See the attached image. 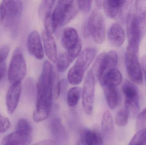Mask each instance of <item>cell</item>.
I'll use <instances>...</instances> for the list:
<instances>
[{
    "label": "cell",
    "instance_id": "obj_29",
    "mask_svg": "<svg viewBox=\"0 0 146 145\" xmlns=\"http://www.w3.org/2000/svg\"><path fill=\"white\" fill-rule=\"evenodd\" d=\"M52 14V11H50V12H48L44 15V23L45 30L49 33L53 34L55 30L54 28V24H53Z\"/></svg>",
    "mask_w": 146,
    "mask_h": 145
},
{
    "label": "cell",
    "instance_id": "obj_18",
    "mask_svg": "<svg viewBox=\"0 0 146 145\" xmlns=\"http://www.w3.org/2000/svg\"><path fill=\"white\" fill-rule=\"evenodd\" d=\"M118 62V56L116 52L111 50L106 53V59L104 71L99 79L100 83L102 82L106 74L111 70L116 69Z\"/></svg>",
    "mask_w": 146,
    "mask_h": 145
},
{
    "label": "cell",
    "instance_id": "obj_10",
    "mask_svg": "<svg viewBox=\"0 0 146 145\" xmlns=\"http://www.w3.org/2000/svg\"><path fill=\"white\" fill-rule=\"evenodd\" d=\"M126 20L127 36L128 40V45L139 49L142 36L135 19L132 8Z\"/></svg>",
    "mask_w": 146,
    "mask_h": 145
},
{
    "label": "cell",
    "instance_id": "obj_9",
    "mask_svg": "<svg viewBox=\"0 0 146 145\" xmlns=\"http://www.w3.org/2000/svg\"><path fill=\"white\" fill-rule=\"evenodd\" d=\"M96 80L91 70L85 78L82 92V105L87 115L92 112L95 94Z\"/></svg>",
    "mask_w": 146,
    "mask_h": 145
},
{
    "label": "cell",
    "instance_id": "obj_30",
    "mask_svg": "<svg viewBox=\"0 0 146 145\" xmlns=\"http://www.w3.org/2000/svg\"><path fill=\"white\" fill-rule=\"evenodd\" d=\"M146 128V108L144 109L137 116L136 123L137 131Z\"/></svg>",
    "mask_w": 146,
    "mask_h": 145
},
{
    "label": "cell",
    "instance_id": "obj_33",
    "mask_svg": "<svg viewBox=\"0 0 146 145\" xmlns=\"http://www.w3.org/2000/svg\"><path fill=\"white\" fill-rule=\"evenodd\" d=\"M92 1H78L77 5L79 9L84 13H88L91 9Z\"/></svg>",
    "mask_w": 146,
    "mask_h": 145
},
{
    "label": "cell",
    "instance_id": "obj_14",
    "mask_svg": "<svg viewBox=\"0 0 146 145\" xmlns=\"http://www.w3.org/2000/svg\"><path fill=\"white\" fill-rule=\"evenodd\" d=\"M97 50L94 48H88L84 49L78 56L73 67L84 74L93 61L97 54Z\"/></svg>",
    "mask_w": 146,
    "mask_h": 145
},
{
    "label": "cell",
    "instance_id": "obj_6",
    "mask_svg": "<svg viewBox=\"0 0 146 145\" xmlns=\"http://www.w3.org/2000/svg\"><path fill=\"white\" fill-rule=\"evenodd\" d=\"M23 8L21 1H2L0 9L3 16V25L10 26L15 24L22 14Z\"/></svg>",
    "mask_w": 146,
    "mask_h": 145
},
{
    "label": "cell",
    "instance_id": "obj_17",
    "mask_svg": "<svg viewBox=\"0 0 146 145\" xmlns=\"http://www.w3.org/2000/svg\"><path fill=\"white\" fill-rule=\"evenodd\" d=\"M51 132L56 141L62 142L67 137V133L61 120L59 117H55L52 120L50 125Z\"/></svg>",
    "mask_w": 146,
    "mask_h": 145
},
{
    "label": "cell",
    "instance_id": "obj_25",
    "mask_svg": "<svg viewBox=\"0 0 146 145\" xmlns=\"http://www.w3.org/2000/svg\"><path fill=\"white\" fill-rule=\"evenodd\" d=\"M51 89L53 98L57 99L60 96L61 92V81L57 73L53 70L52 74Z\"/></svg>",
    "mask_w": 146,
    "mask_h": 145
},
{
    "label": "cell",
    "instance_id": "obj_32",
    "mask_svg": "<svg viewBox=\"0 0 146 145\" xmlns=\"http://www.w3.org/2000/svg\"><path fill=\"white\" fill-rule=\"evenodd\" d=\"M10 127L9 119L6 117L0 115V133L6 132Z\"/></svg>",
    "mask_w": 146,
    "mask_h": 145
},
{
    "label": "cell",
    "instance_id": "obj_24",
    "mask_svg": "<svg viewBox=\"0 0 146 145\" xmlns=\"http://www.w3.org/2000/svg\"><path fill=\"white\" fill-rule=\"evenodd\" d=\"M57 69L60 72L66 71L69 67L73 60L69 57L67 53H63L59 56L57 60Z\"/></svg>",
    "mask_w": 146,
    "mask_h": 145
},
{
    "label": "cell",
    "instance_id": "obj_23",
    "mask_svg": "<svg viewBox=\"0 0 146 145\" xmlns=\"http://www.w3.org/2000/svg\"><path fill=\"white\" fill-rule=\"evenodd\" d=\"M81 93V89L78 87H73L69 90L67 99L68 106L74 107L78 104L80 98Z\"/></svg>",
    "mask_w": 146,
    "mask_h": 145
},
{
    "label": "cell",
    "instance_id": "obj_15",
    "mask_svg": "<svg viewBox=\"0 0 146 145\" xmlns=\"http://www.w3.org/2000/svg\"><path fill=\"white\" fill-rule=\"evenodd\" d=\"M42 35L45 54L50 60L55 63L58 58L57 47L54 37L45 30L43 31Z\"/></svg>",
    "mask_w": 146,
    "mask_h": 145
},
{
    "label": "cell",
    "instance_id": "obj_26",
    "mask_svg": "<svg viewBox=\"0 0 146 145\" xmlns=\"http://www.w3.org/2000/svg\"><path fill=\"white\" fill-rule=\"evenodd\" d=\"M83 76L84 74L78 72L72 66L68 74V80L72 85H78L82 81Z\"/></svg>",
    "mask_w": 146,
    "mask_h": 145
},
{
    "label": "cell",
    "instance_id": "obj_2",
    "mask_svg": "<svg viewBox=\"0 0 146 145\" xmlns=\"http://www.w3.org/2000/svg\"><path fill=\"white\" fill-rule=\"evenodd\" d=\"M31 126L27 120H19L16 125L15 131L3 138L2 144L10 145H30L32 140Z\"/></svg>",
    "mask_w": 146,
    "mask_h": 145
},
{
    "label": "cell",
    "instance_id": "obj_38",
    "mask_svg": "<svg viewBox=\"0 0 146 145\" xmlns=\"http://www.w3.org/2000/svg\"><path fill=\"white\" fill-rule=\"evenodd\" d=\"M2 145H10L8 144H2Z\"/></svg>",
    "mask_w": 146,
    "mask_h": 145
},
{
    "label": "cell",
    "instance_id": "obj_31",
    "mask_svg": "<svg viewBox=\"0 0 146 145\" xmlns=\"http://www.w3.org/2000/svg\"><path fill=\"white\" fill-rule=\"evenodd\" d=\"M55 1H42L39 8V14L41 16H44L48 12L52 11V9Z\"/></svg>",
    "mask_w": 146,
    "mask_h": 145
},
{
    "label": "cell",
    "instance_id": "obj_19",
    "mask_svg": "<svg viewBox=\"0 0 146 145\" xmlns=\"http://www.w3.org/2000/svg\"><path fill=\"white\" fill-rule=\"evenodd\" d=\"M104 93L109 107L111 109L115 108L118 103V94L117 87L111 85H104Z\"/></svg>",
    "mask_w": 146,
    "mask_h": 145
},
{
    "label": "cell",
    "instance_id": "obj_16",
    "mask_svg": "<svg viewBox=\"0 0 146 145\" xmlns=\"http://www.w3.org/2000/svg\"><path fill=\"white\" fill-rule=\"evenodd\" d=\"M108 37L110 41L114 46L120 47L122 46L125 41V31L121 25L114 23L108 30Z\"/></svg>",
    "mask_w": 146,
    "mask_h": 145
},
{
    "label": "cell",
    "instance_id": "obj_8",
    "mask_svg": "<svg viewBox=\"0 0 146 145\" xmlns=\"http://www.w3.org/2000/svg\"><path fill=\"white\" fill-rule=\"evenodd\" d=\"M122 91L125 97V108L129 114L136 115L140 110L139 96L135 85L127 80L122 86Z\"/></svg>",
    "mask_w": 146,
    "mask_h": 145
},
{
    "label": "cell",
    "instance_id": "obj_35",
    "mask_svg": "<svg viewBox=\"0 0 146 145\" xmlns=\"http://www.w3.org/2000/svg\"><path fill=\"white\" fill-rule=\"evenodd\" d=\"M33 145H57L56 141L50 140H44L35 144Z\"/></svg>",
    "mask_w": 146,
    "mask_h": 145
},
{
    "label": "cell",
    "instance_id": "obj_4",
    "mask_svg": "<svg viewBox=\"0 0 146 145\" xmlns=\"http://www.w3.org/2000/svg\"><path fill=\"white\" fill-rule=\"evenodd\" d=\"M139 49L128 45L125 53V64L130 80L135 83L143 82L142 70L139 61Z\"/></svg>",
    "mask_w": 146,
    "mask_h": 145
},
{
    "label": "cell",
    "instance_id": "obj_7",
    "mask_svg": "<svg viewBox=\"0 0 146 145\" xmlns=\"http://www.w3.org/2000/svg\"><path fill=\"white\" fill-rule=\"evenodd\" d=\"M88 29L94 41L96 43H102L106 37L104 20L101 13L97 10L92 12L88 22Z\"/></svg>",
    "mask_w": 146,
    "mask_h": 145
},
{
    "label": "cell",
    "instance_id": "obj_13",
    "mask_svg": "<svg viewBox=\"0 0 146 145\" xmlns=\"http://www.w3.org/2000/svg\"><path fill=\"white\" fill-rule=\"evenodd\" d=\"M21 92V83L11 84L7 92L6 103L7 112L13 114L17 108Z\"/></svg>",
    "mask_w": 146,
    "mask_h": 145
},
{
    "label": "cell",
    "instance_id": "obj_5",
    "mask_svg": "<svg viewBox=\"0 0 146 145\" xmlns=\"http://www.w3.org/2000/svg\"><path fill=\"white\" fill-rule=\"evenodd\" d=\"M62 43L68 54L74 61L80 55L82 47L81 40L76 30L72 27L64 29Z\"/></svg>",
    "mask_w": 146,
    "mask_h": 145
},
{
    "label": "cell",
    "instance_id": "obj_37",
    "mask_svg": "<svg viewBox=\"0 0 146 145\" xmlns=\"http://www.w3.org/2000/svg\"><path fill=\"white\" fill-rule=\"evenodd\" d=\"M3 18L2 14L0 10V26L3 25Z\"/></svg>",
    "mask_w": 146,
    "mask_h": 145
},
{
    "label": "cell",
    "instance_id": "obj_34",
    "mask_svg": "<svg viewBox=\"0 0 146 145\" xmlns=\"http://www.w3.org/2000/svg\"><path fill=\"white\" fill-rule=\"evenodd\" d=\"M7 71V66L5 61H0V81L4 78Z\"/></svg>",
    "mask_w": 146,
    "mask_h": 145
},
{
    "label": "cell",
    "instance_id": "obj_20",
    "mask_svg": "<svg viewBox=\"0 0 146 145\" xmlns=\"http://www.w3.org/2000/svg\"><path fill=\"white\" fill-rule=\"evenodd\" d=\"M122 79L121 73L116 68L109 72L100 83L102 87L104 85H111L117 87L121 84Z\"/></svg>",
    "mask_w": 146,
    "mask_h": 145
},
{
    "label": "cell",
    "instance_id": "obj_21",
    "mask_svg": "<svg viewBox=\"0 0 146 145\" xmlns=\"http://www.w3.org/2000/svg\"><path fill=\"white\" fill-rule=\"evenodd\" d=\"M106 53L102 52L98 56L91 69L95 80H99L101 77L104 68L106 59Z\"/></svg>",
    "mask_w": 146,
    "mask_h": 145
},
{
    "label": "cell",
    "instance_id": "obj_36",
    "mask_svg": "<svg viewBox=\"0 0 146 145\" xmlns=\"http://www.w3.org/2000/svg\"><path fill=\"white\" fill-rule=\"evenodd\" d=\"M141 66H142V70L144 72V75H145V79L146 81V55L144 56L142 58L141 60Z\"/></svg>",
    "mask_w": 146,
    "mask_h": 145
},
{
    "label": "cell",
    "instance_id": "obj_1",
    "mask_svg": "<svg viewBox=\"0 0 146 145\" xmlns=\"http://www.w3.org/2000/svg\"><path fill=\"white\" fill-rule=\"evenodd\" d=\"M77 2L59 1L52 12V20L55 30L58 26L66 24L72 19L77 12Z\"/></svg>",
    "mask_w": 146,
    "mask_h": 145
},
{
    "label": "cell",
    "instance_id": "obj_28",
    "mask_svg": "<svg viewBox=\"0 0 146 145\" xmlns=\"http://www.w3.org/2000/svg\"><path fill=\"white\" fill-rule=\"evenodd\" d=\"M128 112L126 108H124L120 110L115 116V121L117 125L120 127L126 126L128 123L129 117Z\"/></svg>",
    "mask_w": 146,
    "mask_h": 145
},
{
    "label": "cell",
    "instance_id": "obj_3",
    "mask_svg": "<svg viewBox=\"0 0 146 145\" xmlns=\"http://www.w3.org/2000/svg\"><path fill=\"white\" fill-rule=\"evenodd\" d=\"M27 73L25 60L20 48H17L13 53L7 71L8 78L12 84L21 83Z\"/></svg>",
    "mask_w": 146,
    "mask_h": 145
},
{
    "label": "cell",
    "instance_id": "obj_22",
    "mask_svg": "<svg viewBox=\"0 0 146 145\" xmlns=\"http://www.w3.org/2000/svg\"><path fill=\"white\" fill-rule=\"evenodd\" d=\"M101 127L103 133L106 136H110L113 133L114 128L113 118L109 111H106L103 115Z\"/></svg>",
    "mask_w": 146,
    "mask_h": 145
},
{
    "label": "cell",
    "instance_id": "obj_12",
    "mask_svg": "<svg viewBox=\"0 0 146 145\" xmlns=\"http://www.w3.org/2000/svg\"><path fill=\"white\" fill-rule=\"evenodd\" d=\"M132 10L142 37L146 33V1H135Z\"/></svg>",
    "mask_w": 146,
    "mask_h": 145
},
{
    "label": "cell",
    "instance_id": "obj_27",
    "mask_svg": "<svg viewBox=\"0 0 146 145\" xmlns=\"http://www.w3.org/2000/svg\"><path fill=\"white\" fill-rule=\"evenodd\" d=\"M129 145H146V128L138 131Z\"/></svg>",
    "mask_w": 146,
    "mask_h": 145
},
{
    "label": "cell",
    "instance_id": "obj_11",
    "mask_svg": "<svg viewBox=\"0 0 146 145\" xmlns=\"http://www.w3.org/2000/svg\"><path fill=\"white\" fill-rule=\"evenodd\" d=\"M27 48L31 55L38 60L44 57V52L40 35L36 30L31 31L27 38Z\"/></svg>",
    "mask_w": 146,
    "mask_h": 145
}]
</instances>
